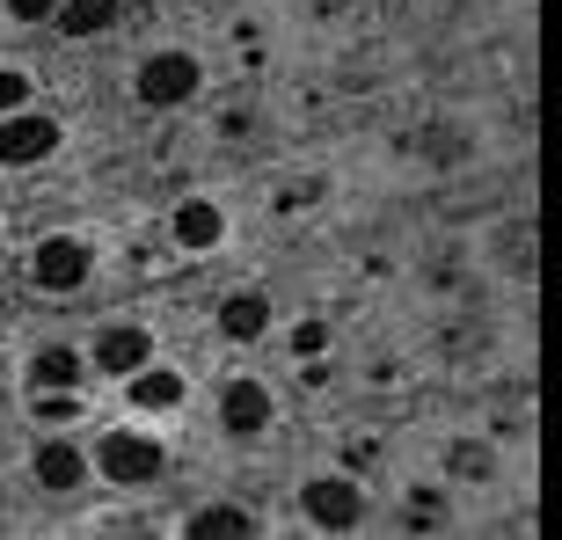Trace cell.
<instances>
[{"label":"cell","mask_w":562,"mask_h":540,"mask_svg":"<svg viewBox=\"0 0 562 540\" xmlns=\"http://www.w3.org/2000/svg\"><path fill=\"white\" fill-rule=\"evenodd\" d=\"M241 533H256V526H249V511H234V504H212V511L190 519V540H241Z\"/></svg>","instance_id":"11"},{"label":"cell","mask_w":562,"mask_h":540,"mask_svg":"<svg viewBox=\"0 0 562 540\" xmlns=\"http://www.w3.org/2000/svg\"><path fill=\"white\" fill-rule=\"evenodd\" d=\"M263 424H271V395H263L256 380H234V387H227V431L256 438Z\"/></svg>","instance_id":"6"},{"label":"cell","mask_w":562,"mask_h":540,"mask_svg":"<svg viewBox=\"0 0 562 540\" xmlns=\"http://www.w3.org/2000/svg\"><path fill=\"white\" fill-rule=\"evenodd\" d=\"M263 322H271V307H263L256 292H241V300L220 307V329H227V336H263Z\"/></svg>","instance_id":"13"},{"label":"cell","mask_w":562,"mask_h":540,"mask_svg":"<svg viewBox=\"0 0 562 540\" xmlns=\"http://www.w3.org/2000/svg\"><path fill=\"white\" fill-rule=\"evenodd\" d=\"M132 402H139V409H176V402H183V380H176V373H146V365H139Z\"/></svg>","instance_id":"14"},{"label":"cell","mask_w":562,"mask_h":540,"mask_svg":"<svg viewBox=\"0 0 562 540\" xmlns=\"http://www.w3.org/2000/svg\"><path fill=\"white\" fill-rule=\"evenodd\" d=\"M322 344H329V336H322V322H307V329L292 336V351H300V358H322Z\"/></svg>","instance_id":"15"},{"label":"cell","mask_w":562,"mask_h":540,"mask_svg":"<svg viewBox=\"0 0 562 540\" xmlns=\"http://www.w3.org/2000/svg\"><path fill=\"white\" fill-rule=\"evenodd\" d=\"M22 95H30V81H22V74H0V110H15Z\"/></svg>","instance_id":"16"},{"label":"cell","mask_w":562,"mask_h":540,"mask_svg":"<svg viewBox=\"0 0 562 540\" xmlns=\"http://www.w3.org/2000/svg\"><path fill=\"white\" fill-rule=\"evenodd\" d=\"M8 8H15L22 22H37V15H52V8H59V0H8Z\"/></svg>","instance_id":"18"},{"label":"cell","mask_w":562,"mask_h":540,"mask_svg":"<svg viewBox=\"0 0 562 540\" xmlns=\"http://www.w3.org/2000/svg\"><path fill=\"white\" fill-rule=\"evenodd\" d=\"M30 278H37L44 292H74L88 278V249L81 241H44V249L30 256Z\"/></svg>","instance_id":"4"},{"label":"cell","mask_w":562,"mask_h":540,"mask_svg":"<svg viewBox=\"0 0 562 540\" xmlns=\"http://www.w3.org/2000/svg\"><path fill=\"white\" fill-rule=\"evenodd\" d=\"M307 519L322 526V533L358 526V490H351V482H307Z\"/></svg>","instance_id":"5"},{"label":"cell","mask_w":562,"mask_h":540,"mask_svg":"<svg viewBox=\"0 0 562 540\" xmlns=\"http://www.w3.org/2000/svg\"><path fill=\"white\" fill-rule=\"evenodd\" d=\"M52 15H59L66 37H95V30H110V22H117V0H59Z\"/></svg>","instance_id":"9"},{"label":"cell","mask_w":562,"mask_h":540,"mask_svg":"<svg viewBox=\"0 0 562 540\" xmlns=\"http://www.w3.org/2000/svg\"><path fill=\"white\" fill-rule=\"evenodd\" d=\"M95 468H103L110 482H125V490H139V482H154L168 468V453L154 446V438H132V431H117V438H103L95 446Z\"/></svg>","instance_id":"1"},{"label":"cell","mask_w":562,"mask_h":540,"mask_svg":"<svg viewBox=\"0 0 562 540\" xmlns=\"http://www.w3.org/2000/svg\"><path fill=\"white\" fill-rule=\"evenodd\" d=\"M95 365H103V373H139L146 365V336L139 329H103L95 336Z\"/></svg>","instance_id":"7"},{"label":"cell","mask_w":562,"mask_h":540,"mask_svg":"<svg viewBox=\"0 0 562 540\" xmlns=\"http://www.w3.org/2000/svg\"><path fill=\"white\" fill-rule=\"evenodd\" d=\"M52 146H59V125H52V117H37V110H30V117H8V125H0V161H8V168L44 161Z\"/></svg>","instance_id":"3"},{"label":"cell","mask_w":562,"mask_h":540,"mask_svg":"<svg viewBox=\"0 0 562 540\" xmlns=\"http://www.w3.org/2000/svg\"><path fill=\"white\" fill-rule=\"evenodd\" d=\"M453 468H460V475H482L490 460H482V446H460V453H453Z\"/></svg>","instance_id":"17"},{"label":"cell","mask_w":562,"mask_h":540,"mask_svg":"<svg viewBox=\"0 0 562 540\" xmlns=\"http://www.w3.org/2000/svg\"><path fill=\"white\" fill-rule=\"evenodd\" d=\"M220 234H227V220H220V205H205V198H190V205L176 212V241H183V249H212Z\"/></svg>","instance_id":"8"},{"label":"cell","mask_w":562,"mask_h":540,"mask_svg":"<svg viewBox=\"0 0 562 540\" xmlns=\"http://www.w3.org/2000/svg\"><path fill=\"white\" fill-rule=\"evenodd\" d=\"M81 453H74V446H59V438H52V446H37V482L44 490H81Z\"/></svg>","instance_id":"10"},{"label":"cell","mask_w":562,"mask_h":540,"mask_svg":"<svg viewBox=\"0 0 562 540\" xmlns=\"http://www.w3.org/2000/svg\"><path fill=\"white\" fill-rule=\"evenodd\" d=\"M190 88H198V59H183V52H154L139 66V103H154V110L190 103Z\"/></svg>","instance_id":"2"},{"label":"cell","mask_w":562,"mask_h":540,"mask_svg":"<svg viewBox=\"0 0 562 540\" xmlns=\"http://www.w3.org/2000/svg\"><path fill=\"white\" fill-rule=\"evenodd\" d=\"M74 373H81L74 351H37L30 358V395H37V387H74Z\"/></svg>","instance_id":"12"}]
</instances>
